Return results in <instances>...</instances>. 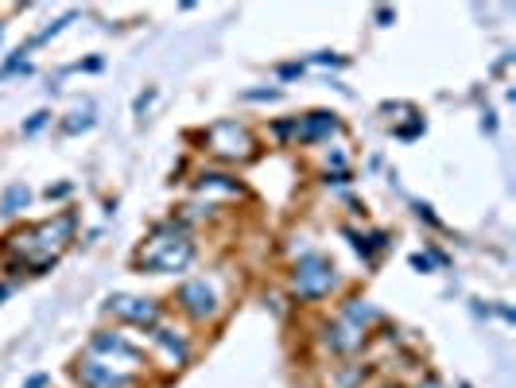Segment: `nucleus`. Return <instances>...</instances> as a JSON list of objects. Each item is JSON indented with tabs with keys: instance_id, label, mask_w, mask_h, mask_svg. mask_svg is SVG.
I'll use <instances>...</instances> for the list:
<instances>
[{
	"instance_id": "1",
	"label": "nucleus",
	"mask_w": 516,
	"mask_h": 388,
	"mask_svg": "<svg viewBox=\"0 0 516 388\" xmlns=\"http://www.w3.org/2000/svg\"><path fill=\"white\" fill-rule=\"evenodd\" d=\"M190 260H194V245L187 241V233L175 221L155 226V233L148 237V249L136 257V264L148 272H182Z\"/></svg>"
},
{
	"instance_id": "2",
	"label": "nucleus",
	"mask_w": 516,
	"mask_h": 388,
	"mask_svg": "<svg viewBox=\"0 0 516 388\" xmlns=\"http://www.w3.org/2000/svg\"><path fill=\"white\" fill-rule=\"evenodd\" d=\"M334 287H338V272H334V264L326 257H319V253L303 257L295 264V272H291V292H295L299 299H326Z\"/></svg>"
},
{
	"instance_id": "3",
	"label": "nucleus",
	"mask_w": 516,
	"mask_h": 388,
	"mask_svg": "<svg viewBox=\"0 0 516 388\" xmlns=\"http://www.w3.org/2000/svg\"><path fill=\"white\" fill-rule=\"evenodd\" d=\"M206 140H210V152L221 155V160H253V148H256L248 128L237 125V121H218L206 132Z\"/></svg>"
},
{
	"instance_id": "4",
	"label": "nucleus",
	"mask_w": 516,
	"mask_h": 388,
	"mask_svg": "<svg viewBox=\"0 0 516 388\" xmlns=\"http://www.w3.org/2000/svg\"><path fill=\"white\" fill-rule=\"evenodd\" d=\"M74 377L82 381V388H136V377L121 373L116 365H105L97 357H86L74 365Z\"/></svg>"
},
{
	"instance_id": "5",
	"label": "nucleus",
	"mask_w": 516,
	"mask_h": 388,
	"mask_svg": "<svg viewBox=\"0 0 516 388\" xmlns=\"http://www.w3.org/2000/svg\"><path fill=\"white\" fill-rule=\"evenodd\" d=\"M179 303L182 311H187L190 318H198V323H206V318L218 315V299H214V292L206 287V279H190V284L179 287Z\"/></svg>"
},
{
	"instance_id": "6",
	"label": "nucleus",
	"mask_w": 516,
	"mask_h": 388,
	"mask_svg": "<svg viewBox=\"0 0 516 388\" xmlns=\"http://www.w3.org/2000/svg\"><path fill=\"white\" fill-rule=\"evenodd\" d=\"M109 315L124 318V323H136V326H155L160 323V307L152 299H132V295H116L109 299Z\"/></svg>"
},
{
	"instance_id": "7",
	"label": "nucleus",
	"mask_w": 516,
	"mask_h": 388,
	"mask_svg": "<svg viewBox=\"0 0 516 388\" xmlns=\"http://www.w3.org/2000/svg\"><path fill=\"white\" fill-rule=\"evenodd\" d=\"M322 342H326L330 350H338V353H353V350H361V345H365V330L353 326V323H346V318L338 315V323L326 326V338H322Z\"/></svg>"
},
{
	"instance_id": "8",
	"label": "nucleus",
	"mask_w": 516,
	"mask_h": 388,
	"mask_svg": "<svg viewBox=\"0 0 516 388\" xmlns=\"http://www.w3.org/2000/svg\"><path fill=\"white\" fill-rule=\"evenodd\" d=\"M334 128H338L334 113H311V117H303V125L295 121V136L303 140V144H314V140L330 136Z\"/></svg>"
},
{
	"instance_id": "9",
	"label": "nucleus",
	"mask_w": 516,
	"mask_h": 388,
	"mask_svg": "<svg viewBox=\"0 0 516 388\" xmlns=\"http://www.w3.org/2000/svg\"><path fill=\"white\" fill-rule=\"evenodd\" d=\"M89 350L94 353H113V357H124V361H140V350L136 345H128L121 334H94V342H89Z\"/></svg>"
},
{
	"instance_id": "10",
	"label": "nucleus",
	"mask_w": 516,
	"mask_h": 388,
	"mask_svg": "<svg viewBox=\"0 0 516 388\" xmlns=\"http://www.w3.org/2000/svg\"><path fill=\"white\" fill-rule=\"evenodd\" d=\"M155 330V342H160V345H168V350H171V357H175V365H182V361H187V342H182V338H171V330H160V326H152Z\"/></svg>"
},
{
	"instance_id": "11",
	"label": "nucleus",
	"mask_w": 516,
	"mask_h": 388,
	"mask_svg": "<svg viewBox=\"0 0 516 388\" xmlns=\"http://www.w3.org/2000/svg\"><path fill=\"white\" fill-rule=\"evenodd\" d=\"M16 206H28V187H12L4 194V214H16Z\"/></svg>"
},
{
	"instance_id": "12",
	"label": "nucleus",
	"mask_w": 516,
	"mask_h": 388,
	"mask_svg": "<svg viewBox=\"0 0 516 388\" xmlns=\"http://www.w3.org/2000/svg\"><path fill=\"white\" fill-rule=\"evenodd\" d=\"M43 121H47V113H35V117H31L28 125H23V132H35L39 125H43Z\"/></svg>"
},
{
	"instance_id": "13",
	"label": "nucleus",
	"mask_w": 516,
	"mask_h": 388,
	"mask_svg": "<svg viewBox=\"0 0 516 388\" xmlns=\"http://www.w3.org/2000/svg\"><path fill=\"white\" fill-rule=\"evenodd\" d=\"M412 264H415V268H419V272H427V268H431V260H427V257H419V253H415V257H412Z\"/></svg>"
},
{
	"instance_id": "14",
	"label": "nucleus",
	"mask_w": 516,
	"mask_h": 388,
	"mask_svg": "<svg viewBox=\"0 0 516 388\" xmlns=\"http://www.w3.org/2000/svg\"><path fill=\"white\" fill-rule=\"evenodd\" d=\"M43 384H47V377H31V381L23 384V388H43Z\"/></svg>"
},
{
	"instance_id": "15",
	"label": "nucleus",
	"mask_w": 516,
	"mask_h": 388,
	"mask_svg": "<svg viewBox=\"0 0 516 388\" xmlns=\"http://www.w3.org/2000/svg\"><path fill=\"white\" fill-rule=\"evenodd\" d=\"M393 388H396V384H393Z\"/></svg>"
}]
</instances>
